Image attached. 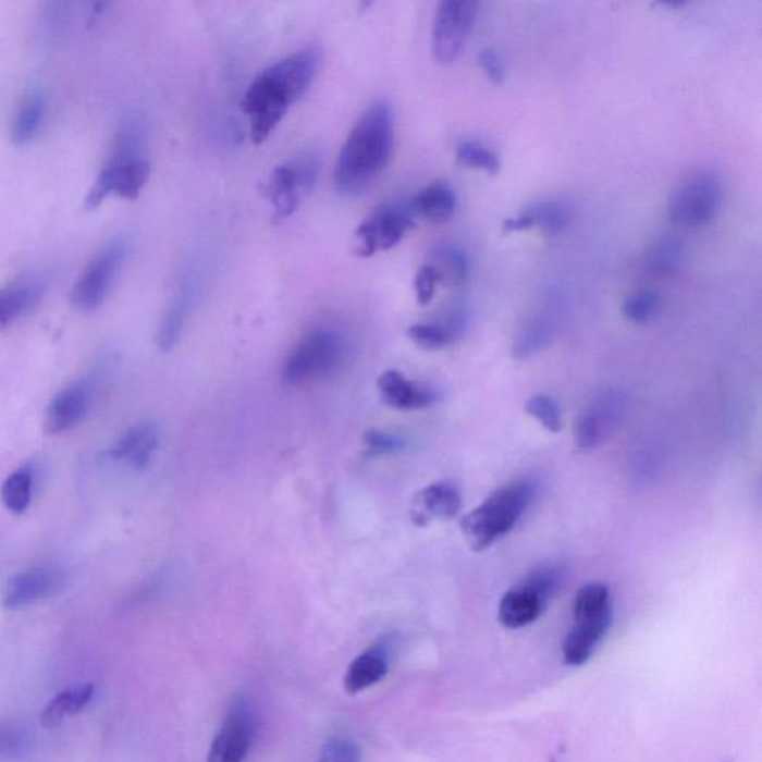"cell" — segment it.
Listing matches in <instances>:
<instances>
[{
	"label": "cell",
	"instance_id": "cell-1",
	"mask_svg": "<svg viewBox=\"0 0 762 762\" xmlns=\"http://www.w3.org/2000/svg\"><path fill=\"white\" fill-rule=\"evenodd\" d=\"M318 48H303L259 73L243 96L242 108L249 116L250 137L262 145L285 119L287 109L309 90L320 66Z\"/></svg>",
	"mask_w": 762,
	"mask_h": 762
},
{
	"label": "cell",
	"instance_id": "cell-2",
	"mask_svg": "<svg viewBox=\"0 0 762 762\" xmlns=\"http://www.w3.org/2000/svg\"><path fill=\"white\" fill-rule=\"evenodd\" d=\"M395 145V116L386 100H377L360 115L344 142L334 170L335 190L356 197L386 169Z\"/></svg>",
	"mask_w": 762,
	"mask_h": 762
},
{
	"label": "cell",
	"instance_id": "cell-3",
	"mask_svg": "<svg viewBox=\"0 0 762 762\" xmlns=\"http://www.w3.org/2000/svg\"><path fill=\"white\" fill-rule=\"evenodd\" d=\"M534 481L521 478L508 482L490 494L488 500L462 517V533L474 553H482L497 539L511 532L532 504Z\"/></svg>",
	"mask_w": 762,
	"mask_h": 762
},
{
	"label": "cell",
	"instance_id": "cell-4",
	"mask_svg": "<svg viewBox=\"0 0 762 762\" xmlns=\"http://www.w3.org/2000/svg\"><path fill=\"white\" fill-rule=\"evenodd\" d=\"M151 176V164L139 153L135 128L125 127L120 133L115 151L101 169L85 200V209L99 208L105 198L115 196L136 200Z\"/></svg>",
	"mask_w": 762,
	"mask_h": 762
},
{
	"label": "cell",
	"instance_id": "cell-5",
	"mask_svg": "<svg viewBox=\"0 0 762 762\" xmlns=\"http://www.w3.org/2000/svg\"><path fill=\"white\" fill-rule=\"evenodd\" d=\"M565 572L557 565L539 566L501 599L497 618L506 628L529 626L541 617L546 603L562 589Z\"/></svg>",
	"mask_w": 762,
	"mask_h": 762
},
{
	"label": "cell",
	"instance_id": "cell-6",
	"mask_svg": "<svg viewBox=\"0 0 762 762\" xmlns=\"http://www.w3.org/2000/svg\"><path fill=\"white\" fill-rule=\"evenodd\" d=\"M346 340L339 331L319 328L304 335L287 356L283 380L291 386H302L331 374L343 362Z\"/></svg>",
	"mask_w": 762,
	"mask_h": 762
},
{
	"label": "cell",
	"instance_id": "cell-7",
	"mask_svg": "<svg viewBox=\"0 0 762 762\" xmlns=\"http://www.w3.org/2000/svg\"><path fill=\"white\" fill-rule=\"evenodd\" d=\"M723 201L724 188L720 177L711 172L696 173L673 193L668 217L673 224L684 229H701L715 221Z\"/></svg>",
	"mask_w": 762,
	"mask_h": 762
},
{
	"label": "cell",
	"instance_id": "cell-8",
	"mask_svg": "<svg viewBox=\"0 0 762 762\" xmlns=\"http://www.w3.org/2000/svg\"><path fill=\"white\" fill-rule=\"evenodd\" d=\"M320 170V153L315 149L285 164L278 165L269 180V197L275 222L285 221L297 212L303 196L314 190Z\"/></svg>",
	"mask_w": 762,
	"mask_h": 762
},
{
	"label": "cell",
	"instance_id": "cell-9",
	"mask_svg": "<svg viewBox=\"0 0 762 762\" xmlns=\"http://www.w3.org/2000/svg\"><path fill=\"white\" fill-rule=\"evenodd\" d=\"M416 218L411 201L381 206L356 229L355 254L359 258H371L380 250L393 249L415 226Z\"/></svg>",
	"mask_w": 762,
	"mask_h": 762
},
{
	"label": "cell",
	"instance_id": "cell-10",
	"mask_svg": "<svg viewBox=\"0 0 762 762\" xmlns=\"http://www.w3.org/2000/svg\"><path fill=\"white\" fill-rule=\"evenodd\" d=\"M125 254V243L112 241L93 257L73 286L71 298L76 310L90 314L99 309L123 267Z\"/></svg>",
	"mask_w": 762,
	"mask_h": 762
},
{
	"label": "cell",
	"instance_id": "cell-11",
	"mask_svg": "<svg viewBox=\"0 0 762 762\" xmlns=\"http://www.w3.org/2000/svg\"><path fill=\"white\" fill-rule=\"evenodd\" d=\"M478 3L472 0H444L438 3L432 28V51L438 63L459 59L476 24Z\"/></svg>",
	"mask_w": 762,
	"mask_h": 762
},
{
	"label": "cell",
	"instance_id": "cell-12",
	"mask_svg": "<svg viewBox=\"0 0 762 762\" xmlns=\"http://www.w3.org/2000/svg\"><path fill=\"white\" fill-rule=\"evenodd\" d=\"M255 736V713L246 697L231 701L218 735L210 745L208 762H243Z\"/></svg>",
	"mask_w": 762,
	"mask_h": 762
},
{
	"label": "cell",
	"instance_id": "cell-13",
	"mask_svg": "<svg viewBox=\"0 0 762 762\" xmlns=\"http://www.w3.org/2000/svg\"><path fill=\"white\" fill-rule=\"evenodd\" d=\"M66 577L54 567H34L12 575L2 591V606L8 611H17L39 600L54 598L62 593Z\"/></svg>",
	"mask_w": 762,
	"mask_h": 762
},
{
	"label": "cell",
	"instance_id": "cell-14",
	"mask_svg": "<svg viewBox=\"0 0 762 762\" xmlns=\"http://www.w3.org/2000/svg\"><path fill=\"white\" fill-rule=\"evenodd\" d=\"M624 413V398L618 392L602 393L581 413L575 441L581 450H593L605 443L617 428Z\"/></svg>",
	"mask_w": 762,
	"mask_h": 762
},
{
	"label": "cell",
	"instance_id": "cell-15",
	"mask_svg": "<svg viewBox=\"0 0 762 762\" xmlns=\"http://www.w3.org/2000/svg\"><path fill=\"white\" fill-rule=\"evenodd\" d=\"M574 218L572 206L563 198L546 197L526 206L514 218L504 222L506 233L532 230L534 226L549 236H557L570 225Z\"/></svg>",
	"mask_w": 762,
	"mask_h": 762
},
{
	"label": "cell",
	"instance_id": "cell-16",
	"mask_svg": "<svg viewBox=\"0 0 762 762\" xmlns=\"http://www.w3.org/2000/svg\"><path fill=\"white\" fill-rule=\"evenodd\" d=\"M377 388L381 401L401 411L428 408L440 401V392L431 384L409 380L396 370L384 371L377 380Z\"/></svg>",
	"mask_w": 762,
	"mask_h": 762
},
{
	"label": "cell",
	"instance_id": "cell-17",
	"mask_svg": "<svg viewBox=\"0 0 762 762\" xmlns=\"http://www.w3.org/2000/svg\"><path fill=\"white\" fill-rule=\"evenodd\" d=\"M462 504L460 489L452 481H438L421 489L413 497L409 516L416 526H428L432 520H452L459 516Z\"/></svg>",
	"mask_w": 762,
	"mask_h": 762
},
{
	"label": "cell",
	"instance_id": "cell-18",
	"mask_svg": "<svg viewBox=\"0 0 762 762\" xmlns=\"http://www.w3.org/2000/svg\"><path fill=\"white\" fill-rule=\"evenodd\" d=\"M614 612L594 615V617L575 618L563 644V659L567 666H582L593 656L595 648L605 638L612 626Z\"/></svg>",
	"mask_w": 762,
	"mask_h": 762
},
{
	"label": "cell",
	"instance_id": "cell-19",
	"mask_svg": "<svg viewBox=\"0 0 762 762\" xmlns=\"http://www.w3.org/2000/svg\"><path fill=\"white\" fill-rule=\"evenodd\" d=\"M90 404V391L81 381L69 384L60 391L48 405L44 417V431L47 435H57L76 427L83 419Z\"/></svg>",
	"mask_w": 762,
	"mask_h": 762
},
{
	"label": "cell",
	"instance_id": "cell-20",
	"mask_svg": "<svg viewBox=\"0 0 762 762\" xmlns=\"http://www.w3.org/2000/svg\"><path fill=\"white\" fill-rule=\"evenodd\" d=\"M160 443V431L153 423H140L137 427L130 429L127 433L121 437L119 443L113 445L109 456L113 459L123 462L130 468L145 469L152 459V454L156 453Z\"/></svg>",
	"mask_w": 762,
	"mask_h": 762
},
{
	"label": "cell",
	"instance_id": "cell-21",
	"mask_svg": "<svg viewBox=\"0 0 762 762\" xmlns=\"http://www.w3.org/2000/svg\"><path fill=\"white\" fill-rule=\"evenodd\" d=\"M42 297L44 283L36 279H23L0 287V331L7 330L28 311L35 310Z\"/></svg>",
	"mask_w": 762,
	"mask_h": 762
},
{
	"label": "cell",
	"instance_id": "cell-22",
	"mask_svg": "<svg viewBox=\"0 0 762 762\" xmlns=\"http://www.w3.org/2000/svg\"><path fill=\"white\" fill-rule=\"evenodd\" d=\"M389 671V656L383 644H374L370 650L356 656L344 676V690L347 695H359L372 685L379 684Z\"/></svg>",
	"mask_w": 762,
	"mask_h": 762
},
{
	"label": "cell",
	"instance_id": "cell-23",
	"mask_svg": "<svg viewBox=\"0 0 762 762\" xmlns=\"http://www.w3.org/2000/svg\"><path fill=\"white\" fill-rule=\"evenodd\" d=\"M46 113V93L38 85L28 88L17 112H15L14 123H12L11 140L14 142V145L24 146L34 140L42 127Z\"/></svg>",
	"mask_w": 762,
	"mask_h": 762
},
{
	"label": "cell",
	"instance_id": "cell-24",
	"mask_svg": "<svg viewBox=\"0 0 762 762\" xmlns=\"http://www.w3.org/2000/svg\"><path fill=\"white\" fill-rule=\"evenodd\" d=\"M416 217L427 219L432 224H447L457 208L456 193L447 182H433L420 190L411 200Z\"/></svg>",
	"mask_w": 762,
	"mask_h": 762
},
{
	"label": "cell",
	"instance_id": "cell-25",
	"mask_svg": "<svg viewBox=\"0 0 762 762\" xmlns=\"http://www.w3.org/2000/svg\"><path fill=\"white\" fill-rule=\"evenodd\" d=\"M194 299V283L186 279L177 287L176 294L169 304L168 310L161 319L160 328H158L157 342L158 346L170 351L181 339L184 331L186 316L189 314L190 306Z\"/></svg>",
	"mask_w": 762,
	"mask_h": 762
},
{
	"label": "cell",
	"instance_id": "cell-26",
	"mask_svg": "<svg viewBox=\"0 0 762 762\" xmlns=\"http://www.w3.org/2000/svg\"><path fill=\"white\" fill-rule=\"evenodd\" d=\"M95 697V687L91 684L75 685L66 688L59 695L52 697L40 713V724L44 727L52 728L62 724L67 717L78 715L90 704Z\"/></svg>",
	"mask_w": 762,
	"mask_h": 762
},
{
	"label": "cell",
	"instance_id": "cell-27",
	"mask_svg": "<svg viewBox=\"0 0 762 762\" xmlns=\"http://www.w3.org/2000/svg\"><path fill=\"white\" fill-rule=\"evenodd\" d=\"M428 266L437 271L441 283L459 286L468 279L471 259L464 247L454 243H440L429 253Z\"/></svg>",
	"mask_w": 762,
	"mask_h": 762
},
{
	"label": "cell",
	"instance_id": "cell-28",
	"mask_svg": "<svg viewBox=\"0 0 762 762\" xmlns=\"http://www.w3.org/2000/svg\"><path fill=\"white\" fill-rule=\"evenodd\" d=\"M685 243L678 234L666 233L652 242L643 257L644 269L655 275L675 274L683 266Z\"/></svg>",
	"mask_w": 762,
	"mask_h": 762
},
{
	"label": "cell",
	"instance_id": "cell-29",
	"mask_svg": "<svg viewBox=\"0 0 762 762\" xmlns=\"http://www.w3.org/2000/svg\"><path fill=\"white\" fill-rule=\"evenodd\" d=\"M457 163L468 169L496 174L501 170V158L492 148L477 139H462L456 145Z\"/></svg>",
	"mask_w": 762,
	"mask_h": 762
},
{
	"label": "cell",
	"instance_id": "cell-30",
	"mask_svg": "<svg viewBox=\"0 0 762 762\" xmlns=\"http://www.w3.org/2000/svg\"><path fill=\"white\" fill-rule=\"evenodd\" d=\"M555 331H557V322L553 316L550 315H539L538 318L532 320L529 327L523 331V334L518 336L516 347H514V354L518 358H525L534 354V352L541 351L546 344L553 339Z\"/></svg>",
	"mask_w": 762,
	"mask_h": 762
},
{
	"label": "cell",
	"instance_id": "cell-31",
	"mask_svg": "<svg viewBox=\"0 0 762 762\" xmlns=\"http://www.w3.org/2000/svg\"><path fill=\"white\" fill-rule=\"evenodd\" d=\"M32 488H34V476L30 469L23 468L11 474L0 489V497L5 508L17 516L23 514L30 504Z\"/></svg>",
	"mask_w": 762,
	"mask_h": 762
},
{
	"label": "cell",
	"instance_id": "cell-32",
	"mask_svg": "<svg viewBox=\"0 0 762 762\" xmlns=\"http://www.w3.org/2000/svg\"><path fill=\"white\" fill-rule=\"evenodd\" d=\"M663 306V297L655 290H640L635 294L628 295L624 302L623 314L630 322L643 323L650 322L656 315L660 314Z\"/></svg>",
	"mask_w": 762,
	"mask_h": 762
},
{
	"label": "cell",
	"instance_id": "cell-33",
	"mask_svg": "<svg viewBox=\"0 0 762 762\" xmlns=\"http://www.w3.org/2000/svg\"><path fill=\"white\" fill-rule=\"evenodd\" d=\"M30 748L27 729L17 721L0 717V761L19 760Z\"/></svg>",
	"mask_w": 762,
	"mask_h": 762
},
{
	"label": "cell",
	"instance_id": "cell-34",
	"mask_svg": "<svg viewBox=\"0 0 762 762\" xmlns=\"http://www.w3.org/2000/svg\"><path fill=\"white\" fill-rule=\"evenodd\" d=\"M407 335L425 351H440L456 340L445 323L435 322L416 323L408 328Z\"/></svg>",
	"mask_w": 762,
	"mask_h": 762
},
{
	"label": "cell",
	"instance_id": "cell-35",
	"mask_svg": "<svg viewBox=\"0 0 762 762\" xmlns=\"http://www.w3.org/2000/svg\"><path fill=\"white\" fill-rule=\"evenodd\" d=\"M525 411L546 429V431L557 433L562 431L563 419L562 409L551 396L545 393H538L532 398L527 400Z\"/></svg>",
	"mask_w": 762,
	"mask_h": 762
},
{
	"label": "cell",
	"instance_id": "cell-36",
	"mask_svg": "<svg viewBox=\"0 0 762 762\" xmlns=\"http://www.w3.org/2000/svg\"><path fill=\"white\" fill-rule=\"evenodd\" d=\"M319 762H362V753L354 740L335 737L323 745Z\"/></svg>",
	"mask_w": 762,
	"mask_h": 762
},
{
	"label": "cell",
	"instance_id": "cell-37",
	"mask_svg": "<svg viewBox=\"0 0 762 762\" xmlns=\"http://www.w3.org/2000/svg\"><path fill=\"white\" fill-rule=\"evenodd\" d=\"M438 283H441V281L437 271L428 263L421 266L415 279L416 298L420 306H428L432 302L433 297H435Z\"/></svg>",
	"mask_w": 762,
	"mask_h": 762
},
{
	"label": "cell",
	"instance_id": "cell-38",
	"mask_svg": "<svg viewBox=\"0 0 762 762\" xmlns=\"http://www.w3.org/2000/svg\"><path fill=\"white\" fill-rule=\"evenodd\" d=\"M478 63H480L482 72L486 73L490 83L494 85L504 84L506 67L500 52L493 50V48H484L478 54Z\"/></svg>",
	"mask_w": 762,
	"mask_h": 762
},
{
	"label": "cell",
	"instance_id": "cell-39",
	"mask_svg": "<svg viewBox=\"0 0 762 762\" xmlns=\"http://www.w3.org/2000/svg\"><path fill=\"white\" fill-rule=\"evenodd\" d=\"M364 443L376 453L400 452L401 448L405 447L404 438L380 431L365 433Z\"/></svg>",
	"mask_w": 762,
	"mask_h": 762
},
{
	"label": "cell",
	"instance_id": "cell-40",
	"mask_svg": "<svg viewBox=\"0 0 762 762\" xmlns=\"http://www.w3.org/2000/svg\"><path fill=\"white\" fill-rule=\"evenodd\" d=\"M551 762H555L554 760H551Z\"/></svg>",
	"mask_w": 762,
	"mask_h": 762
}]
</instances>
